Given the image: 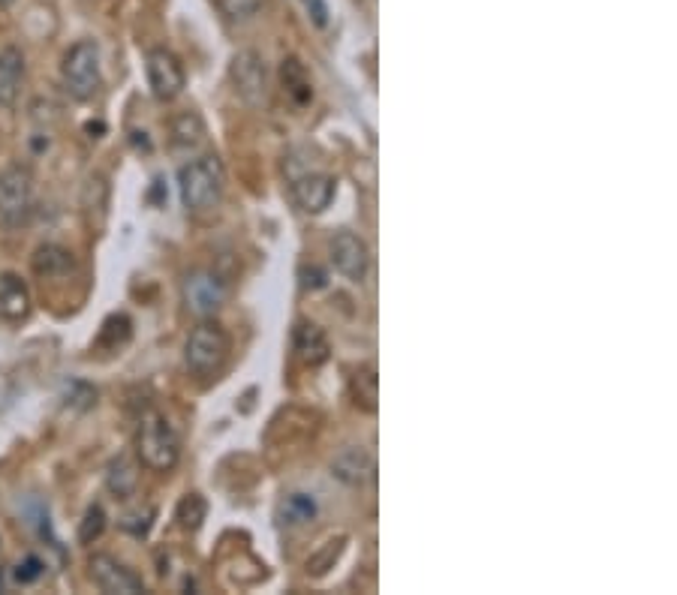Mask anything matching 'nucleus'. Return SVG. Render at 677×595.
<instances>
[{
    "label": "nucleus",
    "instance_id": "obj_1",
    "mask_svg": "<svg viewBox=\"0 0 677 595\" xmlns=\"http://www.w3.org/2000/svg\"><path fill=\"white\" fill-rule=\"evenodd\" d=\"M178 190H181V202L193 217H208L220 208L223 202V190H226V172L223 163L208 154V157H196L187 166L178 169Z\"/></svg>",
    "mask_w": 677,
    "mask_h": 595
},
{
    "label": "nucleus",
    "instance_id": "obj_2",
    "mask_svg": "<svg viewBox=\"0 0 677 595\" xmlns=\"http://www.w3.org/2000/svg\"><path fill=\"white\" fill-rule=\"evenodd\" d=\"M229 349H232V343H229L226 328L205 319L190 331V337L184 343V364L193 376L208 379V376H217L223 370Z\"/></svg>",
    "mask_w": 677,
    "mask_h": 595
},
{
    "label": "nucleus",
    "instance_id": "obj_3",
    "mask_svg": "<svg viewBox=\"0 0 677 595\" xmlns=\"http://www.w3.org/2000/svg\"><path fill=\"white\" fill-rule=\"evenodd\" d=\"M136 454H139L142 466H148L151 472H169L178 466L181 442L160 412H148L142 418L139 433H136Z\"/></svg>",
    "mask_w": 677,
    "mask_h": 595
},
{
    "label": "nucleus",
    "instance_id": "obj_4",
    "mask_svg": "<svg viewBox=\"0 0 677 595\" xmlns=\"http://www.w3.org/2000/svg\"><path fill=\"white\" fill-rule=\"evenodd\" d=\"M37 205V184L28 166H10L0 172V223L19 229L34 217Z\"/></svg>",
    "mask_w": 677,
    "mask_h": 595
},
{
    "label": "nucleus",
    "instance_id": "obj_5",
    "mask_svg": "<svg viewBox=\"0 0 677 595\" xmlns=\"http://www.w3.org/2000/svg\"><path fill=\"white\" fill-rule=\"evenodd\" d=\"M61 79L70 91V97L76 100H91L100 85H103V73H100V46L94 40H82L76 43L61 64Z\"/></svg>",
    "mask_w": 677,
    "mask_h": 595
},
{
    "label": "nucleus",
    "instance_id": "obj_6",
    "mask_svg": "<svg viewBox=\"0 0 677 595\" xmlns=\"http://www.w3.org/2000/svg\"><path fill=\"white\" fill-rule=\"evenodd\" d=\"M181 295H184V307L199 316V319H211L217 316L226 301H229V286L217 271H193L184 277L181 283Z\"/></svg>",
    "mask_w": 677,
    "mask_h": 595
},
{
    "label": "nucleus",
    "instance_id": "obj_7",
    "mask_svg": "<svg viewBox=\"0 0 677 595\" xmlns=\"http://www.w3.org/2000/svg\"><path fill=\"white\" fill-rule=\"evenodd\" d=\"M145 73H148V85H151V94L163 103L175 100L184 85H187V73L181 67V61L166 52V49H151L148 58H145Z\"/></svg>",
    "mask_w": 677,
    "mask_h": 595
},
{
    "label": "nucleus",
    "instance_id": "obj_8",
    "mask_svg": "<svg viewBox=\"0 0 677 595\" xmlns=\"http://www.w3.org/2000/svg\"><path fill=\"white\" fill-rule=\"evenodd\" d=\"M229 76H232V85H235V91L241 94L244 103L262 106L268 100V67L256 52H238L232 58Z\"/></svg>",
    "mask_w": 677,
    "mask_h": 595
},
{
    "label": "nucleus",
    "instance_id": "obj_9",
    "mask_svg": "<svg viewBox=\"0 0 677 595\" xmlns=\"http://www.w3.org/2000/svg\"><path fill=\"white\" fill-rule=\"evenodd\" d=\"M331 265L337 274H344L353 283H362L368 277L371 268V250L365 244V238H359L356 232H337L331 238Z\"/></svg>",
    "mask_w": 677,
    "mask_h": 595
},
{
    "label": "nucleus",
    "instance_id": "obj_10",
    "mask_svg": "<svg viewBox=\"0 0 677 595\" xmlns=\"http://www.w3.org/2000/svg\"><path fill=\"white\" fill-rule=\"evenodd\" d=\"M91 577L94 583L109 592V595H136V592H145V583L139 574H133L127 565H121L115 556L109 553H97L91 556Z\"/></svg>",
    "mask_w": 677,
    "mask_h": 595
},
{
    "label": "nucleus",
    "instance_id": "obj_11",
    "mask_svg": "<svg viewBox=\"0 0 677 595\" xmlns=\"http://www.w3.org/2000/svg\"><path fill=\"white\" fill-rule=\"evenodd\" d=\"M374 469H377L374 454L368 448H362V445H350V448H344L341 454L331 460V475L337 481L350 484V487L368 484L374 478Z\"/></svg>",
    "mask_w": 677,
    "mask_h": 595
},
{
    "label": "nucleus",
    "instance_id": "obj_12",
    "mask_svg": "<svg viewBox=\"0 0 677 595\" xmlns=\"http://www.w3.org/2000/svg\"><path fill=\"white\" fill-rule=\"evenodd\" d=\"M334 190H337V184L328 175H304L292 184V196L304 214H322L331 205Z\"/></svg>",
    "mask_w": 677,
    "mask_h": 595
},
{
    "label": "nucleus",
    "instance_id": "obj_13",
    "mask_svg": "<svg viewBox=\"0 0 677 595\" xmlns=\"http://www.w3.org/2000/svg\"><path fill=\"white\" fill-rule=\"evenodd\" d=\"M31 313V292L25 280L13 271L0 274V319L7 322H22Z\"/></svg>",
    "mask_w": 677,
    "mask_h": 595
},
{
    "label": "nucleus",
    "instance_id": "obj_14",
    "mask_svg": "<svg viewBox=\"0 0 677 595\" xmlns=\"http://www.w3.org/2000/svg\"><path fill=\"white\" fill-rule=\"evenodd\" d=\"M292 346H295V352H298V358L304 361V364H310V367H319V364H325L328 361V337H325V331L319 328V325H313V322H298L295 325V331H292Z\"/></svg>",
    "mask_w": 677,
    "mask_h": 595
},
{
    "label": "nucleus",
    "instance_id": "obj_15",
    "mask_svg": "<svg viewBox=\"0 0 677 595\" xmlns=\"http://www.w3.org/2000/svg\"><path fill=\"white\" fill-rule=\"evenodd\" d=\"M31 268H34V274L43 277V280H61V277L73 274L76 259H73L70 250H64V247H58V244H43V247L34 253Z\"/></svg>",
    "mask_w": 677,
    "mask_h": 595
},
{
    "label": "nucleus",
    "instance_id": "obj_16",
    "mask_svg": "<svg viewBox=\"0 0 677 595\" xmlns=\"http://www.w3.org/2000/svg\"><path fill=\"white\" fill-rule=\"evenodd\" d=\"M25 79V55L19 49L0 52V106H13Z\"/></svg>",
    "mask_w": 677,
    "mask_h": 595
},
{
    "label": "nucleus",
    "instance_id": "obj_17",
    "mask_svg": "<svg viewBox=\"0 0 677 595\" xmlns=\"http://www.w3.org/2000/svg\"><path fill=\"white\" fill-rule=\"evenodd\" d=\"M106 484L109 490L115 493V499H130L139 487V466L130 460V457H115L109 463V472H106Z\"/></svg>",
    "mask_w": 677,
    "mask_h": 595
},
{
    "label": "nucleus",
    "instance_id": "obj_18",
    "mask_svg": "<svg viewBox=\"0 0 677 595\" xmlns=\"http://www.w3.org/2000/svg\"><path fill=\"white\" fill-rule=\"evenodd\" d=\"M350 391H353V403L365 412H377V400H380V376L374 367H359L350 379Z\"/></svg>",
    "mask_w": 677,
    "mask_h": 595
},
{
    "label": "nucleus",
    "instance_id": "obj_19",
    "mask_svg": "<svg viewBox=\"0 0 677 595\" xmlns=\"http://www.w3.org/2000/svg\"><path fill=\"white\" fill-rule=\"evenodd\" d=\"M82 208H85L88 220H91L94 211H97V226H103L106 208H109V184H106L103 175H91V178H88L85 193H82Z\"/></svg>",
    "mask_w": 677,
    "mask_h": 595
},
{
    "label": "nucleus",
    "instance_id": "obj_20",
    "mask_svg": "<svg viewBox=\"0 0 677 595\" xmlns=\"http://www.w3.org/2000/svg\"><path fill=\"white\" fill-rule=\"evenodd\" d=\"M277 517H280V523H286V526H301V523H307V520L316 517V502H313L307 493H292V496H286V499L280 502Z\"/></svg>",
    "mask_w": 677,
    "mask_h": 595
},
{
    "label": "nucleus",
    "instance_id": "obj_21",
    "mask_svg": "<svg viewBox=\"0 0 677 595\" xmlns=\"http://www.w3.org/2000/svg\"><path fill=\"white\" fill-rule=\"evenodd\" d=\"M280 79H283V88L295 97V103H307L313 97V88H310V79L301 67L298 58H286L283 67H280Z\"/></svg>",
    "mask_w": 677,
    "mask_h": 595
},
{
    "label": "nucleus",
    "instance_id": "obj_22",
    "mask_svg": "<svg viewBox=\"0 0 677 595\" xmlns=\"http://www.w3.org/2000/svg\"><path fill=\"white\" fill-rule=\"evenodd\" d=\"M205 514H208V502H205L202 493H184L178 508H175V520L187 532H196L205 523Z\"/></svg>",
    "mask_w": 677,
    "mask_h": 595
},
{
    "label": "nucleus",
    "instance_id": "obj_23",
    "mask_svg": "<svg viewBox=\"0 0 677 595\" xmlns=\"http://www.w3.org/2000/svg\"><path fill=\"white\" fill-rule=\"evenodd\" d=\"M344 547H347V535H337V538H328L310 559H307V574L310 577H322L328 568H334V562L341 559V553H344Z\"/></svg>",
    "mask_w": 677,
    "mask_h": 595
},
{
    "label": "nucleus",
    "instance_id": "obj_24",
    "mask_svg": "<svg viewBox=\"0 0 677 595\" xmlns=\"http://www.w3.org/2000/svg\"><path fill=\"white\" fill-rule=\"evenodd\" d=\"M172 136L178 148H196L205 139V124L196 112H184L172 121Z\"/></svg>",
    "mask_w": 677,
    "mask_h": 595
},
{
    "label": "nucleus",
    "instance_id": "obj_25",
    "mask_svg": "<svg viewBox=\"0 0 677 595\" xmlns=\"http://www.w3.org/2000/svg\"><path fill=\"white\" fill-rule=\"evenodd\" d=\"M214 4L229 22H250L265 10L268 0H214Z\"/></svg>",
    "mask_w": 677,
    "mask_h": 595
},
{
    "label": "nucleus",
    "instance_id": "obj_26",
    "mask_svg": "<svg viewBox=\"0 0 677 595\" xmlns=\"http://www.w3.org/2000/svg\"><path fill=\"white\" fill-rule=\"evenodd\" d=\"M130 328H133V322H130L124 313L109 316V319L103 322V331H100V346H109V349L124 346V343L130 340Z\"/></svg>",
    "mask_w": 677,
    "mask_h": 595
},
{
    "label": "nucleus",
    "instance_id": "obj_27",
    "mask_svg": "<svg viewBox=\"0 0 677 595\" xmlns=\"http://www.w3.org/2000/svg\"><path fill=\"white\" fill-rule=\"evenodd\" d=\"M103 532H106V511L100 505H91L85 511L82 523H79V541L82 544H94Z\"/></svg>",
    "mask_w": 677,
    "mask_h": 595
},
{
    "label": "nucleus",
    "instance_id": "obj_28",
    "mask_svg": "<svg viewBox=\"0 0 677 595\" xmlns=\"http://www.w3.org/2000/svg\"><path fill=\"white\" fill-rule=\"evenodd\" d=\"M43 571H46V565H43V559L40 556H25L19 565H16V580L19 583H34V580H40L43 577Z\"/></svg>",
    "mask_w": 677,
    "mask_h": 595
},
{
    "label": "nucleus",
    "instance_id": "obj_29",
    "mask_svg": "<svg viewBox=\"0 0 677 595\" xmlns=\"http://www.w3.org/2000/svg\"><path fill=\"white\" fill-rule=\"evenodd\" d=\"M151 523H154V508H145V511H136V514H127V517H124V529L133 532L136 538L148 535Z\"/></svg>",
    "mask_w": 677,
    "mask_h": 595
},
{
    "label": "nucleus",
    "instance_id": "obj_30",
    "mask_svg": "<svg viewBox=\"0 0 677 595\" xmlns=\"http://www.w3.org/2000/svg\"><path fill=\"white\" fill-rule=\"evenodd\" d=\"M298 277H301V286H304V289H310V292H316V289H325V286H328V274H325L319 265H301Z\"/></svg>",
    "mask_w": 677,
    "mask_h": 595
},
{
    "label": "nucleus",
    "instance_id": "obj_31",
    "mask_svg": "<svg viewBox=\"0 0 677 595\" xmlns=\"http://www.w3.org/2000/svg\"><path fill=\"white\" fill-rule=\"evenodd\" d=\"M307 10H313V22H316V25L322 28V25H325V16H328V13H325V4H322V0H307Z\"/></svg>",
    "mask_w": 677,
    "mask_h": 595
},
{
    "label": "nucleus",
    "instance_id": "obj_32",
    "mask_svg": "<svg viewBox=\"0 0 677 595\" xmlns=\"http://www.w3.org/2000/svg\"><path fill=\"white\" fill-rule=\"evenodd\" d=\"M16 4V0H0V10H10Z\"/></svg>",
    "mask_w": 677,
    "mask_h": 595
},
{
    "label": "nucleus",
    "instance_id": "obj_33",
    "mask_svg": "<svg viewBox=\"0 0 677 595\" xmlns=\"http://www.w3.org/2000/svg\"><path fill=\"white\" fill-rule=\"evenodd\" d=\"M4 586H7V574H4V568H0V592H4Z\"/></svg>",
    "mask_w": 677,
    "mask_h": 595
}]
</instances>
